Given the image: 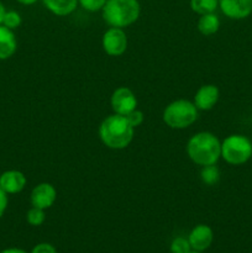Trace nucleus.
<instances>
[{
	"mask_svg": "<svg viewBox=\"0 0 252 253\" xmlns=\"http://www.w3.org/2000/svg\"><path fill=\"white\" fill-rule=\"evenodd\" d=\"M221 157L232 166L246 163L252 157V143L246 136L231 135L221 143Z\"/></svg>",
	"mask_w": 252,
	"mask_h": 253,
	"instance_id": "obj_5",
	"label": "nucleus"
},
{
	"mask_svg": "<svg viewBox=\"0 0 252 253\" xmlns=\"http://www.w3.org/2000/svg\"><path fill=\"white\" fill-rule=\"evenodd\" d=\"M192 251L189 241L184 237H177L170 244V253H189Z\"/></svg>",
	"mask_w": 252,
	"mask_h": 253,
	"instance_id": "obj_19",
	"label": "nucleus"
},
{
	"mask_svg": "<svg viewBox=\"0 0 252 253\" xmlns=\"http://www.w3.org/2000/svg\"><path fill=\"white\" fill-rule=\"evenodd\" d=\"M0 253H27V252L24 251V250H21V249H6Z\"/></svg>",
	"mask_w": 252,
	"mask_h": 253,
	"instance_id": "obj_25",
	"label": "nucleus"
},
{
	"mask_svg": "<svg viewBox=\"0 0 252 253\" xmlns=\"http://www.w3.org/2000/svg\"><path fill=\"white\" fill-rule=\"evenodd\" d=\"M16 37L12 30L0 25V59L10 58L16 51Z\"/></svg>",
	"mask_w": 252,
	"mask_h": 253,
	"instance_id": "obj_13",
	"label": "nucleus"
},
{
	"mask_svg": "<svg viewBox=\"0 0 252 253\" xmlns=\"http://www.w3.org/2000/svg\"><path fill=\"white\" fill-rule=\"evenodd\" d=\"M203 183L207 185H215L220 179V172L215 165L211 166H204L200 173Z\"/></svg>",
	"mask_w": 252,
	"mask_h": 253,
	"instance_id": "obj_17",
	"label": "nucleus"
},
{
	"mask_svg": "<svg viewBox=\"0 0 252 253\" xmlns=\"http://www.w3.org/2000/svg\"><path fill=\"white\" fill-rule=\"evenodd\" d=\"M44 219H46V215H44L43 209H40V208L32 207L26 214L27 222L32 226H40L43 224Z\"/></svg>",
	"mask_w": 252,
	"mask_h": 253,
	"instance_id": "obj_18",
	"label": "nucleus"
},
{
	"mask_svg": "<svg viewBox=\"0 0 252 253\" xmlns=\"http://www.w3.org/2000/svg\"><path fill=\"white\" fill-rule=\"evenodd\" d=\"M7 208V194L0 188V217L4 215Z\"/></svg>",
	"mask_w": 252,
	"mask_h": 253,
	"instance_id": "obj_24",
	"label": "nucleus"
},
{
	"mask_svg": "<svg viewBox=\"0 0 252 253\" xmlns=\"http://www.w3.org/2000/svg\"><path fill=\"white\" fill-rule=\"evenodd\" d=\"M103 48L110 56H121L127 48V37L120 27H111L103 36Z\"/></svg>",
	"mask_w": 252,
	"mask_h": 253,
	"instance_id": "obj_6",
	"label": "nucleus"
},
{
	"mask_svg": "<svg viewBox=\"0 0 252 253\" xmlns=\"http://www.w3.org/2000/svg\"><path fill=\"white\" fill-rule=\"evenodd\" d=\"M212 240H214V234H212L211 227L208 225H198L190 231L188 236V241L192 250L198 252H203L209 249L210 245L212 244Z\"/></svg>",
	"mask_w": 252,
	"mask_h": 253,
	"instance_id": "obj_10",
	"label": "nucleus"
},
{
	"mask_svg": "<svg viewBox=\"0 0 252 253\" xmlns=\"http://www.w3.org/2000/svg\"><path fill=\"white\" fill-rule=\"evenodd\" d=\"M190 160L199 166H211L221 157V143L210 132H199L193 136L187 145Z\"/></svg>",
	"mask_w": 252,
	"mask_h": 253,
	"instance_id": "obj_2",
	"label": "nucleus"
},
{
	"mask_svg": "<svg viewBox=\"0 0 252 253\" xmlns=\"http://www.w3.org/2000/svg\"><path fill=\"white\" fill-rule=\"evenodd\" d=\"M189 253H202V252H198V251H193V250H192V251H190Z\"/></svg>",
	"mask_w": 252,
	"mask_h": 253,
	"instance_id": "obj_28",
	"label": "nucleus"
},
{
	"mask_svg": "<svg viewBox=\"0 0 252 253\" xmlns=\"http://www.w3.org/2000/svg\"><path fill=\"white\" fill-rule=\"evenodd\" d=\"M57 199V192L54 187L49 183H41L37 187L34 188L31 192V200L32 207L40 208V209H48L54 204Z\"/></svg>",
	"mask_w": 252,
	"mask_h": 253,
	"instance_id": "obj_9",
	"label": "nucleus"
},
{
	"mask_svg": "<svg viewBox=\"0 0 252 253\" xmlns=\"http://www.w3.org/2000/svg\"><path fill=\"white\" fill-rule=\"evenodd\" d=\"M2 25L10 30L17 29L21 25V16L16 11H6L2 20Z\"/></svg>",
	"mask_w": 252,
	"mask_h": 253,
	"instance_id": "obj_20",
	"label": "nucleus"
},
{
	"mask_svg": "<svg viewBox=\"0 0 252 253\" xmlns=\"http://www.w3.org/2000/svg\"><path fill=\"white\" fill-rule=\"evenodd\" d=\"M26 185V177L20 170H6L0 175V188L6 194L20 193Z\"/></svg>",
	"mask_w": 252,
	"mask_h": 253,
	"instance_id": "obj_11",
	"label": "nucleus"
},
{
	"mask_svg": "<svg viewBox=\"0 0 252 253\" xmlns=\"http://www.w3.org/2000/svg\"><path fill=\"white\" fill-rule=\"evenodd\" d=\"M219 89L212 84L200 86L194 96V104L200 110H210L219 100Z\"/></svg>",
	"mask_w": 252,
	"mask_h": 253,
	"instance_id": "obj_12",
	"label": "nucleus"
},
{
	"mask_svg": "<svg viewBox=\"0 0 252 253\" xmlns=\"http://www.w3.org/2000/svg\"><path fill=\"white\" fill-rule=\"evenodd\" d=\"M31 253H57V250L49 244H39L32 249Z\"/></svg>",
	"mask_w": 252,
	"mask_h": 253,
	"instance_id": "obj_23",
	"label": "nucleus"
},
{
	"mask_svg": "<svg viewBox=\"0 0 252 253\" xmlns=\"http://www.w3.org/2000/svg\"><path fill=\"white\" fill-rule=\"evenodd\" d=\"M5 12H6V10H5V6L2 5V2L0 1V25H2V20H4Z\"/></svg>",
	"mask_w": 252,
	"mask_h": 253,
	"instance_id": "obj_26",
	"label": "nucleus"
},
{
	"mask_svg": "<svg viewBox=\"0 0 252 253\" xmlns=\"http://www.w3.org/2000/svg\"><path fill=\"white\" fill-rule=\"evenodd\" d=\"M99 136L104 145L113 150L127 147L133 138V127L126 116L114 114L106 118L99 127Z\"/></svg>",
	"mask_w": 252,
	"mask_h": 253,
	"instance_id": "obj_1",
	"label": "nucleus"
},
{
	"mask_svg": "<svg viewBox=\"0 0 252 253\" xmlns=\"http://www.w3.org/2000/svg\"><path fill=\"white\" fill-rule=\"evenodd\" d=\"M43 4L54 15L66 16L76 10L78 0H43Z\"/></svg>",
	"mask_w": 252,
	"mask_h": 253,
	"instance_id": "obj_14",
	"label": "nucleus"
},
{
	"mask_svg": "<svg viewBox=\"0 0 252 253\" xmlns=\"http://www.w3.org/2000/svg\"><path fill=\"white\" fill-rule=\"evenodd\" d=\"M111 106L115 114L126 116L128 113L135 110L137 106V99L132 90L126 86L118 88L111 95Z\"/></svg>",
	"mask_w": 252,
	"mask_h": 253,
	"instance_id": "obj_7",
	"label": "nucleus"
},
{
	"mask_svg": "<svg viewBox=\"0 0 252 253\" xmlns=\"http://www.w3.org/2000/svg\"><path fill=\"white\" fill-rule=\"evenodd\" d=\"M78 2L88 11H98L103 9L106 0H78Z\"/></svg>",
	"mask_w": 252,
	"mask_h": 253,
	"instance_id": "obj_21",
	"label": "nucleus"
},
{
	"mask_svg": "<svg viewBox=\"0 0 252 253\" xmlns=\"http://www.w3.org/2000/svg\"><path fill=\"white\" fill-rule=\"evenodd\" d=\"M103 17L111 27H125L133 24L140 16L138 0H106Z\"/></svg>",
	"mask_w": 252,
	"mask_h": 253,
	"instance_id": "obj_3",
	"label": "nucleus"
},
{
	"mask_svg": "<svg viewBox=\"0 0 252 253\" xmlns=\"http://www.w3.org/2000/svg\"><path fill=\"white\" fill-rule=\"evenodd\" d=\"M16 1L20 2V4H22V5H32V4H35L37 0H16Z\"/></svg>",
	"mask_w": 252,
	"mask_h": 253,
	"instance_id": "obj_27",
	"label": "nucleus"
},
{
	"mask_svg": "<svg viewBox=\"0 0 252 253\" xmlns=\"http://www.w3.org/2000/svg\"><path fill=\"white\" fill-rule=\"evenodd\" d=\"M198 118V109L189 100L172 101L163 111V121L172 128H185Z\"/></svg>",
	"mask_w": 252,
	"mask_h": 253,
	"instance_id": "obj_4",
	"label": "nucleus"
},
{
	"mask_svg": "<svg viewBox=\"0 0 252 253\" xmlns=\"http://www.w3.org/2000/svg\"><path fill=\"white\" fill-rule=\"evenodd\" d=\"M219 0H190V7L199 15L210 14L216 10Z\"/></svg>",
	"mask_w": 252,
	"mask_h": 253,
	"instance_id": "obj_16",
	"label": "nucleus"
},
{
	"mask_svg": "<svg viewBox=\"0 0 252 253\" xmlns=\"http://www.w3.org/2000/svg\"><path fill=\"white\" fill-rule=\"evenodd\" d=\"M126 119H127V121L130 123V125L135 128L143 123V113L137 110V109H135V110H132L131 113H128L127 115H126Z\"/></svg>",
	"mask_w": 252,
	"mask_h": 253,
	"instance_id": "obj_22",
	"label": "nucleus"
},
{
	"mask_svg": "<svg viewBox=\"0 0 252 253\" xmlns=\"http://www.w3.org/2000/svg\"><path fill=\"white\" fill-rule=\"evenodd\" d=\"M220 27V20L214 12H210V14L200 15V19L198 21V30L202 35L204 36H210V35H214L215 32H217Z\"/></svg>",
	"mask_w": 252,
	"mask_h": 253,
	"instance_id": "obj_15",
	"label": "nucleus"
},
{
	"mask_svg": "<svg viewBox=\"0 0 252 253\" xmlns=\"http://www.w3.org/2000/svg\"><path fill=\"white\" fill-rule=\"evenodd\" d=\"M219 5L222 14L234 20L246 19L252 12V0H219Z\"/></svg>",
	"mask_w": 252,
	"mask_h": 253,
	"instance_id": "obj_8",
	"label": "nucleus"
}]
</instances>
